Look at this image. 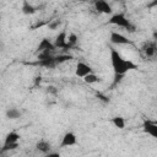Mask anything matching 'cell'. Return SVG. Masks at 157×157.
I'll use <instances>...</instances> for the list:
<instances>
[{
    "label": "cell",
    "instance_id": "cell-1",
    "mask_svg": "<svg viewBox=\"0 0 157 157\" xmlns=\"http://www.w3.org/2000/svg\"><path fill=\"white\" fill-rule=\"evenodd\" d=\"M110 61H112V66H113V70H114L115 75L124 76L128 71L134 70V69H137V65L136 64H134L131 60L124 59L118 53V50H115L113 48L110 49Z\"/></svg>",
    "mask_w": 157,
    "mask_h": 157
},
{
    "label": "cell",
    "instance_id": "cell-2",
    "mask_svg": "<svg viewBox=\"0 0 157 157\" xmlns=\"http://www.w3.org/2000/svg\"><path fill=\"white\" fill-rule=\"evenodd\" d=\"M108 22H109L110 25H115V26L123 27V28H125V29L129 31V32H134V29H135V27L131 25V22L126 18V16H125L124 13H115V15H113V16L109 18Z\"/></svg>",
    "mask_w": 157,
    "mask_h": 157
},
{
    "label": "cell",
    "instance_id": "cell-3",
    "mask_svg": "<svg viewBox=\"0 0 157 157\" xmlns=\"http://www.w3.org/2000/svg\"><path fill=\"white\" fill-rule=\"evenodd\" d=\"M91 72H93L92 71V67L88 65V64H86V63H83V61H78L77 64H76V70H75V75L77 76V77H85L86 75H88V74H91Z\"/></svg>",
    "mask_w": 157,
    "mask_h": 157
},
{
    "label": "cell",
    "instance_id": "cell-4",
    "mask_svg": "<svg viewBox=\"0 0 157 157\" xmlns=\"http://www.w3.org/2000/svg\"><path fill=\"white\" fill-rule=\"evenodd\" d=\"M142 129L146 134L151 135L152 137H157V123L153 121V120H150V119H146L144 120L142 123Z\"/></svg>",
    "mask_w": 157,
    "mask_h": 157
},
{
    "label": "cell",
    "instance_id": "cell-5",
    "mask_svg": "<svg viewBox=\"0 0 157 157\" xmlns=\"http://www.w3.org/2000/svg\"><path fill=\"white\" fill-rule=\"evenodd\" d=\"M77 144V137L74 132L69 131L66 134H64V136L61 137V142H60V147H70Z\"/></svg>",
    "mask_w": 157,
    "mask_h": 157
},
{
    "label": "cell",
    "instance_id": "cell-6",
    "mask_svg": "<svg viewBox=\"0 0 157 157\" xmlns=\"http://www.w3.org/2000/svg\"><path fill=\"white\" fill-rule=\"evenodd\" d=\"M110 42L114 43V44H118V45H125V44H129L130 40L121 33H118V32H112L110 33Z\"/></svg>",
    "mask_w": 157,
    "mask_h": 157
},
{
    "label": "cell",
    "instance_id": "cell-7",
    "mask_svg": "<svg viewBox=\"0 0 157 157\" xmlns=\"http://www.w3.org/2000/svg\"><path fill=\"white\" fill-rule=\"evenodd\" d=\"M94 9L101 13H107V15L112 13V6L104 0H97L94 2Z\"/></svg>",
    "mask_w": 157,
    "mask_h": 157
},
{
    "label": "cell",
    "instance_id": "cell-8",
    "mask_svg": "<svg viewBox=\"0 0 157 157\" xmlns=\"http://www.w3.org/2000/svg\"><path fill=\"white\" fill-rule=\"evenodd\" d=\"M55 49L54 44L48 39V38H43L39 44H38V52L39 53H50Z\"/></svg>",
    "mask_w": 157,
    "mask_h": 157
},
{
    "label": "cell",
    "instance_id": "cell-9",
    "mask_svg": "<svg viewBox=\"0 0 157 157\" xmlns=\"http://www.w3.org/2000/svg\"><path fill=\"white\" fill-rule=\"evenodd\" d=\"M55 48H66L67 45V34L65 32H60L56 38H55V42L53 43Z\"/></svg>",
    "mask_w": 157,
    "mask_h": 157
},
{
    "label": "cell",
    "instance_id": "cell-10",
    "mask_svg": "<svg viewBox=\"0 0 157 157\" xmlns=\"http://www.w3.org/2000/svg\"><path fill=\"white\" fill-rule=\"evenodd\" d=\"M36 148H37L39 152L47 155V153L50 152V150H52V145H50V142H48L47 140H39V141L36 144Z\"/></svg>",
    "mask_w": 157,
    "mask_h": 157
},
{
    "label": "cell",
    "instance_id": "cell-11",
    "mask_svg": "<svg viewBox=\"0 0 157 157\" xmlns=\"http://www.w3.org/2000/svg\"><path fill=\"white\" fill-rule=\"evenodd\" d=\"M20 134L16 132V131H10L6 136H5V140H4V145H9V144H17L18 140H20Z\"/></svg>",
    "mask_w": 157,
    "mask_h": 157
},
{
    "label": "cell",
    "instance_id": "cell-12",
    "mask_svg": "<svg viewBox=\"0 0 157 157\" xmlns=\"http://www.w3.org/2000/svg\"><path fill=\"white\" fill-rule=\"evenodd\" d=\"M144 52H145V54L147 56H153L155 53H156V44H155V42L146 43L145 47H144Z\"/></svg>",
    "mask_w": 157,
    "mask_h": 157
},
{
    "label": "cell",
    "instance_id": "cell-13",
    "mask_svg": "<svg viewBox=\"0 0 157 157\" xmlns=\"http://www.w3.org/2000/svg\"><path fill=\"white\" fill-rule=\"evenodd\" d=\"M110 123L118 129H124L125 128V119L123 117H113L110 119Z\"/></svg>",
    "mask_w": 157,
    "mask_h": 157
},
{
    "label": "cell",
    "instance_id": "cell-14",
    "mask_svg": "<svg viewBox=\"0 0 157 157\" xmlns=\"http://www.w3.org/2000/svg\"><path fill=\"white\" fill-rule=\"evenodd\" d=\"M21 117V112L17 109V108H10L6 110V118L7 119H17Z\"/></svg>",
    "mask_w": 157,
    "mask_h": 157
},
{
    "label": "cell",
    "instance_id": "cell-15",
    "mask_svg": "<svg viewBox=\"0 0 157 157\" xmlns=\"http://www.w3.org/2000/svg\"><path fill=\"white\" fill-rule=\"evenodd\" d=\"M83 81H85L86 83H88V85H92V83L98 82V81H99V77H98L96 74L91 72V74H88V75H86V76L83 77Z\"/></svg>",
    "mask_w": 157,
    "mask_h": 157
},
{
    "label": "cell",
    "instance_id": "cell-16",
    "mask_svg": "<svg viewBox=\"0 0 157 157\" xmlns=\"http://www.w3.org/2000/svg\"><path fill=\"white\" fill-rule=\"evenodd\" d=\"M22 11H23V13H26V15H32V13L36 12V9H34L29 2L25 1L23 5H22Z\"/></svg>",
    "mask_w": 157,
    "mask_h": 157
},
{
    "label": "cell",
    "instance_id": "cell-17",
    "mask_svg": "<svg viewBox=\"0 0 157 157\" xmlns=\"http://www.w3.org/2000/svg\"><path fill=\"white\" fill-rule=\"evenodd\" d=\"M76 42H77V36H76V34H74V33L69 34V37H67V45H66V48H70V47L75 45V44H76Z\"/></svg>",
    "mask_w": 157,
    "mask_h": 157
},
{
    "label": "cell",
    "instance_id": "cell-18",
    "mask_svg": "<svg viewBox=\"0 0 157 157\" xmlns=\"http://www.w3.org/2000/svg\"><path fill=\"white\" fill-rule=\"evenodd\" d=\"M18 147V142L17 144H9V145H4L1 148V152H6V151H12L16 150Z\"/></svg>",
    "mask_w": 157,
    "mask_h": 157
},
{
    "label": "cell",
    "instance_id": "cell-19",
    "mask_svg": "<svg viewBox=\"0 0 157 157\" xmlns=\"http://www.w3.org/2000/svg\"><path fill=\"white\" fill-rule=\"evenodd\" d=\"M60 20H53V21H50L49 23H48V27L50 28V29H56L59 26H60Z\"/></svg>",
    "mask_w": 157,
    "mask_h": 157
},
{
    "label": "cell",
    "instance_id": "cell-20",
    "mask_svg": "<svg viewBox=\"0 0 157 157\" xmlns=\"http://www.w3.org/2000/svg\"><path fill=\"white\" fill-rule=\"evenodd\" d=\"M69 59H71L70 55H59V56L55 58V61H56V64H59V63H63V61L69 60Z\"/></svg>",
    "mask_w": 157,
    "mask_h": 157
},
{
    "label": "cell",
    "instance_id": "cell-21",
    "mask_svg": "<svg viewBox=\"0 0 157 157\" xmlns=\"http://www.w3.org/2000/svg\"><path fill=\"white\" fill-rule=\"evenodd\" d=\"M45 157H61V156L58 152H49V153L45 155Z\"/></svg>",
    "mask_w": 157,
    "mask_h": 157
},
{
    "label": "cell",
    "instance_id": "cell-22",
    "mask_svg": "<svg viewBox=\"0 0 157 157\" xmlns=\"http://www.w3.org/2000/svg\"><path fill=\"white\" fill-rule=\"evenodd\" d=\"M0 21H1V15H0Z\"/></svg>",
    "mask_w": 157,
    "mask_h": 157
}]
</instances>
